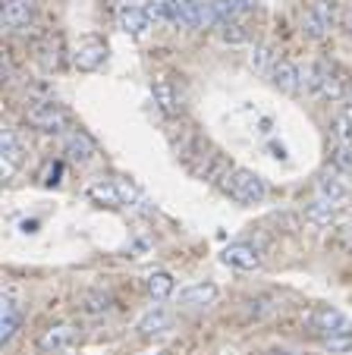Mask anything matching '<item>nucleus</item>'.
Wrapping results in <instances>:
<instances>
[{
	"label": "nucleus",
	"instance_id": "obj_1",
	"mask_svg": "<svg viewBox=\"0 0 352 355\" xmlns=\"http://www.w3.org/2000/svg\"><path fill=\"white\" fill-rule=\"evenodd\" d=\"M220 189H224L233 201H240V205H261V201L267 198L265 180H261L258 173H252V170H246V167L224 170V176H220Z\"/></svg>",
	"mask_w": 352,
	"mask_h": 355
},
{
	"label": "nucleus",
	"instance_id": "obj_2",
	"mask_svg": "<svg viewBox=\"0 0 352 355\" xmlns=\"http://www.w3.org/2000/svg\"><path fill=\"white\" fill-rule=\"evenodd\" d=\"M26 120H28V126L38 129V132H51V135L69 132V114L60 107V104H53V101H41V104L28 107Z\"/></svg>",
	"mask_w": 352,
	"mask_h": 355
},
{
	"label": "nucleus",
	"instance_id": "obj_3",
	"mask_svg": "<svg viewBox=\"0 0 352 355\" xmlns=\"http://www.w3.org/2000/svg\"><path fill=\"white\" fill-rule=\"evenodd\" d=\"M330 28H333V3L330 0L312 3V7L305 10V16H302V32H305L308 38H324Z\"/></svg>",
	"mask_w": 352,
	"mask_h": 355
},
{
	"label": "nucleus",
	"instance_id": "obj_4",
	"mask_svg": "<svg viewBox=\"0 0 352 355\" xmlns=\"http://www.w3.org/2000/svg\"><path fill=\"white\" fill-rule=\"evenodd\" d=\"M0 164H3V176H13L26 164V148H22L19 135L13 129L0 132Z\"/></svg>",
	"mask_w": 352,
	"mask_h": 355
},
{
	"label": "nucleus",
	"instance_id": "obj_5",
	"mask_svg": "<svg viewBox=\"0 0 352 355\" xmlns=\"http://www.w3.org/2000/svg\"><path fill=\"white\" fill-rule=\"evenodd\" d=\"M220 261L230 264V268H240V270H255L261 268V252L249 242H233L220 252Z\"/></svg>",
	"mask_w": 352,
	"mask_h": 355
},
{
	"label": "nucleus",
	"instance_id": "obj_6",
	"mask_svg": "<svg viewBox=\"0 0 352 355\" xmlns=\"http://www.w3.org/2000/svg\"><path fill=\"white\" fill-rule=\"evenodd\" d=\"M22 324V305L16 302L13 293H3L0 299V343H10Z\"/></svg>",
	"mask_w": 352,
	"mask_h": 355
},
{
	"label": "nucleus",
	"instance_id": "obj_7",
	"mask_svg": "<svg viewBox=\"0 0 352 355\" xmlns=\"http://www.w3.org/2000/svg\"><path fill=\"white\" fill-rule=\"evenodd\" d=\"M318 198L330 201L333 208H343L346 201H349V182L340 176V170L318 176Z\"/></svg>",
	"mask_w": 352,
	"mask_h": 355
},
{
	"label": "nucleus",
	"instance_id": "obj_8",
	"mask_svg": "<svg viewBox=\"0 0 352 355\" xmlns=\"http://www.w3.org/2000/svg\"><path fill=\"white\" fill-rule=\"evenodd\" d=\"M73 60H76V67H79L82 73H94V69H101L104 67V60H107V44L104 41H98V38L82 41V44L76 47Z\"/></svg>",
	"mask_w": 352,
	"mask_h": 355
},
{
	"label": "nucleus",
	"instance_id": "obj_9",
	"mask_svg": "<svg viewBox=\"0 0 352 355\" xmlns=\"http://www.w3.org/2000/svg\"><path fill=\"white\" fill-rule=\"evenodd\" d=\"M73 343H76V324H53V327H47L44 334H41L38 349L47 355H53V352L69 349Z\"/></svg>",
	"mask_w": 352,
	"mask_h": 355
},
{
	"label": "nucleus",
	"instance_id": "obj_10",
	"mask_svg": "<svg viewBox=\"0 0 352 355\" xmlns=\"http://www.w3.org/2000/svg\"><path fill=\"white\" fill-rule=\"evenodd\" d=\"M312 327L324 336H333V334H352V324L343 311L337 309H318L312 315Z\"/></svg>",
	"mask_w": 352,
	"mask_h": 355
},
{
	"label": "nucleus",
	"instance_id": "obj_11",
	"mask_svg": "<svg viewBox=\"0 0 352 355\" xmlns=\"http://www.w3.org/2000/svg\"><path fill=\"white\" fill-rule=\"evenodd\" d=\"M220 295V289L214 286V283H195V286H186L180 293V309H208V305H214Z\"/></svg>",
	"mask_w": 352,
	"mask_h": 355
},
{
	"label": "nucleus",
	"instance_id": "obj_12",
	"mask_svg": "<svg viewBox=\"0 0 352 355\" xmlns=\"http://www.w3.org/2000/svg\"><path fill=\"white\" fill-rule=\"evenodd\" d=\"M271 82L280 88V92L296 94V92H302V69L290 60H277L271 69Z\"/></svg>",
	"mask_w": 352,
	"mask_h": 355
},
{
	"label": "nucleus",
	"instance_id": "obj_13",
	"mask_svg": "<svg viewBox=\"0 0 352 355\" xmlns=\"http://www.w3.org/2000/svg\"><path fill=\"white\" fill-rule=\"evenodd\" d=\"M88 198L107 205V208H123V192H120V180H98L88 186Z\"/></svg>",
	"mask_w": 352,
	"mask_h": 355
},
{
	"label": "nucleus",
	"instance_id": "obj_14",
	"mask_svg": "<svg viewBox=\"0 0 352 355\" xmlns=\"http://www.w3.org/2000/svg\"><path fill=\"white\" fill-rule=\"evenodd\" d=\"M170 324H173L170 311L160 309V305H154L151 311H145V315L139 318L135 330H139V336H160V334H167V330H170Z\"/></svg>",
	"mask_w": 352,
	"mask_h": 355
},
{
	"label": "nucleus",
	"instance_id": "obj_15",
	"mask_svg": "<svg viewBox=\"0 0 352 355\" xmlns=\"http://www.w3.org/2000/svg\"><path fill=\"white\" fill-rule=\"evenodd\" d=\"M32 19V0H3V28L19 32Z\"/></svg>",
	"mask_w": 352,
	"mask_h": 355
},
{
	"label": "nucleus",
	"instance_id": "obj_16",
	"mask_svg": "<svg viewBox=\"0 0 352 355\" xmlns=\"http://www.w3.org/2000/svg\"><path fill=\"white\" fill-rule=\"evenodd\" d=\"M63 151H67L73 161H88V157L94 155V141L88 139L82 129H69L67 135H63Z\"/></svg>",
	"mask_w": 352,
	"mask_h": 355
},
{
	"label": "nucleus",
	"instance_id": "obj_17",
	"mask_svg": "<svg viewBox=\"0 0 352 355\" xmlns=\"http://www.w3.org/2000/svg\"><path fill=\"white\" fill-rule=\"evenodd\" d=\"M120 28L129 35H145L148 28H151V16H148L145 7H133V3H126V7L120 10Z\"/></svg>",
	"mask_w": 352,
	"mask_h": 355
},
{
	"label": "nucleus",
	"instance_id": "obj_18",
	"mask_svg": "<svg viewBox=\"0 0 352 355\" xmlns=\"http://www.w3.org/2000/svg\"><path fill=\"white\" fill-rule=\"evenodd\" d=\"M151 92H154V104H158L167 116L180 114V92H176V85H173L170 79H158Z\"/></svg>",
	"mask_w": 352,
	"mask_h": 355
},
{
	"label": "nucleus",
	"instance_id": "obj_19",
	"mask_svg": "<svg viewBox=\"0 0 352 355\" xmlns=\"http://www.w3.org/2000/svg\"><path fill=\"white\" fill-rule=\"evenodd\" d=\"M145 289L151 299H167V295H173V289H176V280H173V274H167V270H151V274L145 277Z\"/></svg>",
	"mask_w": 352,
	"mask_h": 355
},
{
	"label": "nucleus",
	"instance_id": "obj_20",
	"mask_svg": "<svg viewBox=\"0 0 352 355\" xmlns=\"http://www.w3.org/2000/svg\"><path fill=\"white\" fill-rule=\"evenodd\" d=\"M305 220L315 223V227H330L337 220V208L324 198H315L312 205H305Z\"/></svg>",
	"mask_w": 352,
	"mask_h": 355
},
{
	"label": "nucleus",
	"instance_id": "obj_21",
	"mask_svg": "<svg viewBox=\"0 0 352 355\" xmlns=\"http://www.w3.org/2000/svg\"><path fill=\"white\" fill-rule=\"evenodd\" d=\"M274 63H277V54H274V47H267V44L255 47L252 57H249V67H252L255 73H267V76H271Z\"/></svg>",
	"mask_w": 352,
	"mask_h": 355
},
{
	"label": "nucleus",
	"instance_id": "obj_22",
	"mask_svg": "<svg viewBox=\"0 0 352 355\" xmlns=\"http://www.w3.org/2000/svg\"><path fill=\"white\" fill-rule=\"evenodd\" d=\"M330 161L340 173H352V145L349 141H340L337 148L330 151Z\"/></svg>",
	"mask_w": 352,
	"mask_h": 355
},
{
	"label": "nucleus",
	"instance_id": "obj_23",
	"mask_svg": "<svg viewBox=\"0 0 352 355\" xmlns=\"http://www.w3.org/2000/svg\"><path fill=\"white\" fill-rule=\"evenodd\" d=\"M113 309V299L107 293H88L85 295V315H107Z\"/></svg>",
	"mask_w": 352,
	"mask_h": 355
},
{
	"label": "nucleus",
	"instance_id": "obj_24",
	"mask_svg": "<svg viewBox=\"0 0 352 355\" xmlns=\"http://www.w3.org/2000/svg\"><path fill=\"white\" fill-rule=\"evenodd\" d=\"M220 38H224L226 44H242V41L249 38V32L233 19V22H224V26H220Z\"/></svg>",
	"mask_w": 352,
	"mask_h": 355
},
{
	"label": "nucleus",
	"instance_id": "obj_25",
	"mask_svg": "<svg viewBox=\"0 0 352 355\" xmlns=\"http://www.w3.org/2000/svg\"><path fill=\"white\" fill-rule=\"evenodd\" d=\"M324 349H327V352H352V334L324 336Z\"/></svg>",
	"mask_w": 352,
	"mask_h": 355
},
{
	"label": "nucleus",
	"instance_id": "obj_26",
	"mask_svg": "<svg viewBox=\"0 0 352 355\" xmlns=\"http://www.w3.org/2000/svg\"><path fill=\"white\" fill-rule=\"evenodd\" d=\"M60 47H57V41H47L44 47H41V63H44V69H53L57 63H60V54H57Z\"/></svg>",
	"mask_w": 352,
	"mask_h": 355
},
{
	"label": "nucleus",
	"instance_id": "obj_27",
	"mask_svg": "<svg viewBox=\"0 0 352 355\" xmlns=\"http://www.w3.org/2000/svg\"><path fill=\"white\" fill-rule=\"evenodd\" d=\"M337 135H340V141H349V120L346 116L337 120Z\"/></svg>",
	"mask_w": 352,
	"mask_h": 355
},
{
	"label": "nucleus",
	"instance_id": "obj_28",
	"mask_svg": "<svg viewBox=\"0 0 352 355\" xmlns=\"http://www.w3.org/2000/svg\"><path fill=\"white\" fill-rule=\"evenodd\" d=\"M242 3V13H255L258 10V0H240Z\"/></svg>",
	"mask_w": 352,
	"mask_h": 355
},
{
	"label": "nucleus",
	"instance_id": "obj_29",
	"mask_svg": "<svg viewBox=\"0 0 352 355\" xmlns=\"http://www.w3.org/2000/svg\"><path fill=\"white\" fill-rule=\"evenodd\" d=\"M346 28H349V35H352V13L346 16Z\"/></svg>",
	"mask_w": 352,
	"mask_h": 355
},
{
	"label": "nucleus",
	"instance_id": "obj_30",
	"mask_svg": "<svg viewBox=\"0 0 352 355\" xmlns=\"http://www.w3.org/2000/svg\"><path fill=\"white\" fill-rule=\"evenodd\" d=\"M346 98H349V101H352V85H349V88H346Z\"/></svg>",
	"mask_w": 352,
	"mask_h": 355
},
{
	"label": "nucleus",
	"instance_id": "obj_31",
	"mask_svg": "<svg viewBox=\"0 0 352 355\" xmlns=\"http://www.w3.org/2000/svg\"><path fill=\"white\" fill-rule=\"evenodd\" d=\"M154 355H167V352H154Z\"/></svg>",
	"mask_w": 352,
	"mask_h": 355
}]
</instances>
